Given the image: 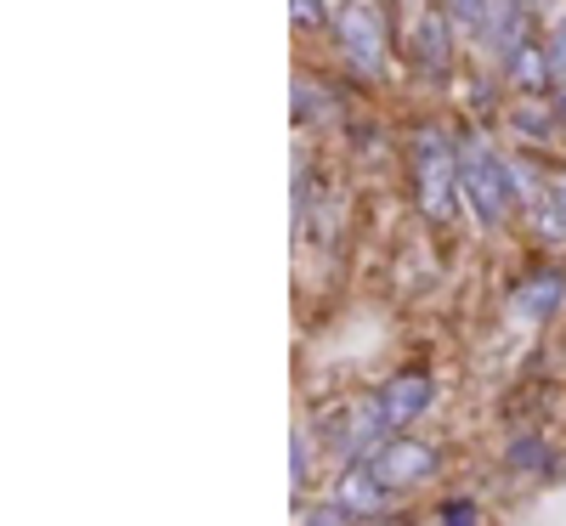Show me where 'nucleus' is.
<instances>
[{"instance_id":"1","label":"nucleus","mask_w":566,"mask_h":526,"mask_svg":"<svg viewBox=\"0 0 566 526\" xmlns=\"http://www.w3.org/2000/svg\"><path fill=\"white\" fill-rule=\"evenodd\" d=\"M431 402H437V379L431 374H391L380 391H368L363 402H352L346 408V430L335 436V453L352 464V459H363L368 448H380L386 436H402V430L419 419V413H431Z\"/></svg>"},{"instance_id":"20","label":"nucleus","mask_w":566,"mask_h":526,"mask_svg":"<svg viewBox=\"0 0 566 526\" xmlns=\"http://www.w3.org/2000/svg\"><path fill=\"white\" fill-rule=\"evenodd\" d=\"M549 193H555V199H560V204H566V176H560V181H555V187H549Z\"/></svg>"},{"instance_id":"14","label":"nucleus","mask_w":566,"mask_h":526,"mask_svg":"<svg viewBox=\"0 0 566 526\" xmlns=\"http://www.w3.org/2000/svg\"><path fill=\"white\" fill-rule=\"evenodd\" d=\"M442 7H448V18H453L459 29L482 34V23H488V12H493V0H442Z\"/></svg>"},{"instance_id":"3","label":"nucleus","mask_w":566,"mask_h":526,"mask_svg":"<svg viewBox=\"0 0 566 526\" xmlns=\"http://www.w3.org/2000/svg\"><path fill=\"white\" fill-rule=\"evenodd\" d=\"M459 193L470 204L482 227H504L510 210H515V176H510V159L493 148L482 130H464L459 136Z\"/></svg>"},{"instance_id":"2","label":"nucleus","mask_w":566,"mask_h":526,"mask_svg":"<svg viewBox=\"0 0 566 526\" xmlns=\"http://www.w3.org/2000/svg\"><path fill=\"white\" fill-rule=\"evenodd\" d=\"M408 176H413V199L424 210L431 227H453L459 215V148L437 130V125H419L408 136Z\"/></svg>"},{"instance_id":"18","label":"nucleus","mask_w":566,"mask_h":526,"mask_svg":"<svg viewBox=\"0 0 566 526\" xmlns=\"http://www.w3.org/2000/svg\"><path fill=\"white\" fill-rule=\"evenodd\" d=\"M301 526H352V515H346L340 504H317V509L301 515Z\"/></svg>"},{"instance_id":"16","label":"nucleus","mask_w":566,"mask_h":526,"mask_svg":"<svg viewBox=\"0 0 566 526\" xmlns=\"http://www.w3.org/2000/svg\"><path fill=\"white\" fill-rule=\"evenodd\" d=\"M544 57H549V80L566 85V18H555V29L544 40Z\"/></svg>"},{"instance_id":"6","label":"nucleus","mask_w":566,"mask_h":526,"mask_svg":"<svg viewBox=\"0 0 566 526\" xmlns=\"http://www.w3.org/2000/svg\"><path fill=\"white\" fill-rule=\"evenodd\" d=\"M453 18H448V7H424L419 18H413V34H408V52H413V69L419 74H431V80H448V69H453Z\"/></svg>"},{"instance_id":"19","label":"nucleus","mask_w":566,"mask_h":526,"mask_svg":"<svg viewBox=\"0 0 566 526\" xmlns=\"http://www.w3.org/2000/svg\"><path fill=\"white\" fill-rule=\"evenodd\" d=\"M504 7H515V12H522V18H538V12L549 7V0H504Z\"/></svg>"},{"instance_id":"12","label":"nucleus","mask_w":566,"mask_h":526,"mask_svg":"<svg viewBox=\"0 0 566 526\" xmlns=\"http://www.w3.org/2000/svg\"><path fill=\"white\" fill-rule=\"evenodd\" d=\"M504 464H510L515 475H555V459H549V448H544L538 436H515L510 453H504Z\"/></svg>"},{"instance_id":"13","label":"nucleus","mask_w":566,"mask_h":526,"mask_svg":"<svg viewBox=\"0 0 566 526\" xmlns=\"http://www.w3.org/2000/svg\"><path fill=\"white\" fill-rule=\"evenodd\" d=\"M312 430H295V436H290V487L295 493H306V482H312Z\"/></svg>"},{"instance_id":"17","label":"nucleus","mask_w":566,"mask_h":526,"mask_svg":"<svg viewBox=\"0 0 566 526\" xmlns=\"http://www.w3.org/2000/svg\"><path fill=\"white\" fill-rule=\"evenodd\" d=\"M290 18H295L301 29H317V23L328 18V0H290Z\"/></svg>"},{"instance_id":"15","label":"nucleus","mask_w":566,"mask_h":526,"mask_svg":"<svg viewBox=\"0 0 566 526\" xmlns=\"http://www.w3.org/2000/svg\"><path fill=\"white\" fill-rule=\"evenodd\" d=\"M437 526H488V509L476 498H448L442 515H437Z\"/></svg>"},{"instance_id":"9","label":"nucleus","mask_w":566,"mask_h":526,"mask_svg":"<svg viewBox=\"0 0 566 526\" xmlns=\"http://www.w3.org/2000/svg\"><path fill=\"white\" fill-rule=\"evenodd\" d=\"M499 69H504V85L515 91V97H544V91L555 85V80H549L544 45H533V40H527V45H515V52H510Z\"/></svg>"},{"instance_id":"7","label":"nucleus","mask_w":566,"mask_h":526,"mask_svg":"<svg viewBox=\"0 0 566 526\" xmlns=\"http://www.w3.org/2000/svg\"><path fill=\"white\" fill-rule=\"evenodd\" d=\"M391 498H397V493L368 470V459H352V464L335 475V493H328V504H340L352 520H380V515L391 509Z\"/></svg>"},{"instance_id":"8","label":"nucleus","mask_w":566,"mask_h":526,"mask_svg":"<svg viewBox=\"0 0 566 526\" xmlns=\"http://www.w3.org/2000/svg\"><path fill=\"white\" fill-rule=\"evenodd\" d=\"M566 312V266H538L510 290V317L522 323H549Z\"/></svg>"},{"instance_id":"11","label":"nucleus","mask_w":566,"mask_h":526,"mask_svg":"<svg viewBox=\"0 0 566 526\" xmlns=\"http://www.w3.org/2000/svg\"><path fill=\"white\" fill-rule=\"evenodd\" d=\"M527 221H533V232L544 238V244H566V204L555 193H538L527 204Z\"/></svg>"},{"instance_id":"4","label":"nucleus","mask_w":566,"mask_h":526,"mask_svg":"<svg viewBox=\"0 0 566 526\" xmlns=\"http://www.w3.org/2000/svg\"><path fill=\"white\" fill-rule=\"evenodd\" d=\"M335 45L340 63L357 80H386L391 69V18L380 12V0H346L335 12Z\"/></svg>"},{"instance_id":"21","label":"nucleus","mask_w":566,"mask_h":526,"mask_svg":"<svg viewBox=\"0 0 566 526\" xmlns=\"http://www.w3.org/2000/svg\"><path fill=\"white\" fill-rule=\"evenodd\" d=\"M368 526H402V520H391V515H380V520H368Z\"/></svg>"},{"instance_id":"10","label":"nucleus","mask_w":566,"mask_h":526,"mask_svg":"<svg viewBox=\"0 0 566 526\" xmlns=\"http://www.w3.org/2000/svg\"><path fill=\"white\" fill-rule=\"evenodd\" d=\"M510 119H515V130H522V141H538V148H549V141L566 136L560 103H544V97H522V103L510 108Z\"/></svg>"},{"instance_id":"5","label":"nucleus","mask_w":566,"mask_h":526,"mask_svg":"<svg viewBox=\"0 0 566 526\" xmlns=\"http://www.w3.org/2000/svg\"><path fill=\"white\" fill-rule=\"evenodd\" d=\"M363 459H368V470L380 475V482H386L391 493L424 487V482H431V475L442 470V453H437L431 442H413L408 430H402V436H386L380 448H368Z\"/></svg>"},{"instance_id":"22","label":"nucleus","mask_w":566,"mask_h":526,"mask_svg":"<svg viewBox=\"0 0 566 526\" xmlns=\"http://www.w3.org/2000/svg\"><path fill=\"white\" fill-rule=\"evenodd\" d=\"M560 125H566V91H560Z\"/></svg>"}]
</instances>
